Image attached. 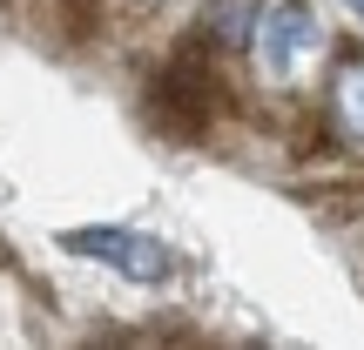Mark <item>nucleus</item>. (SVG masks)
Returning a JSON list of instances; mask_svg holds the SVG:
<instances>
[{
    "label": "nucleus",
    "instance_id": "1",
    "mask_svg": "<svg viewBox=\"0 0 364 350\" xmlns=\"http://www.w3.org/2000/svg\"><path fill=\"white\" fill-rule=\"evenodd\" d=\"M54 243L68 249V256H81V263H102V270H115V276H129V283H169V276L182 270V256L162 236H149V229H122V222H88V229H61Z\"/></svg>",
    "mask_w": 364,
    "mask_h": 350
},
{
    "label": "nucleus",
    "instance_id": "2",
    "mask_svg": "<svg viewBox=\"0 0 364 350\" xmlns=\"http://www.w3.org/2000/svg\"><path fill=\"white\" fill-rule=\"evenodd\" d=\"M257 67L270 81H297L304 67L317 61V48H324V27H317V7L311 0H270V7L257 13Z\"/></svg>",
    "mask_w": 364,
    "mask_h": 350
},
{
    "label": "nucleus",
    "instance_id": "3",
    "mask_svg": "<svg viewBox=\"0 0 364 350\" xmlns=\"http://www.w3.org/2000/svg\"><path fill=\"white\" fill-rule=\"evenodd\" d=\"M324 108H331V135H338V148L364 155V54H344V61H338Z\"/></svg>",
    "mask_w": 364,
    "mask_h": 350
},
{
    "label": "nucleus",
    "instance_id": "4",
    "mask_svg": "<svg viewBox=\"0 0 364 350\" xmlns=\"http://www.w3.org/2000/svg\"><path fill=\"white\" fill-rule=\"evenodd\" d=\"M257 13H263V0H209L203 21H196V40L209 54H236L257 40Z\"/></svg>",
    "mask_w": 364,
    "mask_h": 350
},
{
    "label": "nucleus",
    "instance_id": "5",
    "mask_svg": "<svg viewBox=\"0 0 364 350\" xmlns=\"http://www.w3.org/2000/svg\"><path fill=\"white\" fill-rule=\"evenodd\" d=\"M344 7H351V13H358V21H364V0H344Z\"/></svg>",
    "mask_w": 364,
    "mask_h": 350
}]
</instances>
